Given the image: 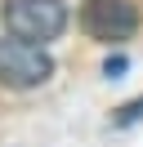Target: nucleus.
I'll use <instances>...</instances> for the list:
<instances>
[{"label":"nucleus","instance_id":"1","mask_svg":"<svg viewBox=\"0 0 143 147\" xmlns=\"http://www.w3.org/2000/svg\"><path fill=\"white\" fill-rule=\"evenodd\" d=\"M54 76V58L45 54V45L22 36H0V85L5 89H36Z\"/></svg>","mask_w":143,"mask_h":147},{"label":"nucleus","instance_id":"2","mask_svg":"<svg viewBox=\"0 0 143 147\" xmlns=\"http://www.w3.org/2000/svg\"><path fill=\"white\" fill-rule=\"evenodd\" d=\"M0 18H5V31L45 45V40L63 36V27H67V5H63V0H5Z\"/></svg>","mask_w":143,"mask_h":147},{"label":"nucleus","instance_id":"3","mask_svg":"<svg viewBox=\"0 0 143 147\" xmlns=\"http://www.w3.org/2000/svg\"><path fill=\"white\" fill-rule=\"evenodd\" d=\"M80 27L98 45H121V40L134 36L139 18H134V5H125V0H85L80 5Z\"/></svg>","mask_w":143,"mask_h":147},{"label":"nucleus","instance_id":"4","mask_svg":"<svg viewBox=\"0 0 143 147\" xmlns=\"http://www.w3.org/2000/svg\"><path fill=\"white\" fill-rule=\"evenodd\" d=\"M116 120H121V125H134V120H143V98H139V102H130V107H121V116H116Z\"/></svg>","mask_w":143,"mask_h":147}]
</instances>
